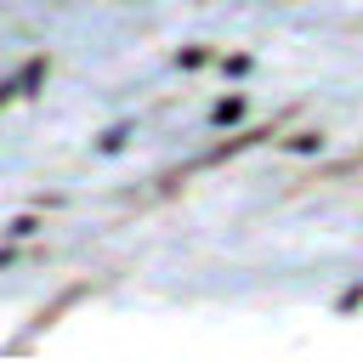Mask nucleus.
Returning <instances> with one entry per match:
<instances>
[{"mask_svg": "<svg viewBox=\"0 0 363 363\" xmlns=\"http://www.w3.org/2000/svg\"><path fill=\"white\" fill-rule=\"evenodd\" d=\"M238 113H244V102H238V96H227V102L216 108V119H238Z\"/></svg>", "mask_w": 363, "mask_h": 363, "instance_id": "f257e3e1", "label": "nucleus"}]
</instances>
